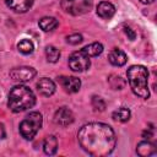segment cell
Masks as SVG:
<instances>
[{
	"label": "cell",
	"mask_w": 157,
	"mask_h": 157,
	"mask_svg": "<svg viewBox=\"0 0 157 157\" xmlns=\"http://www.w3.org/2000/svg\"><path fill=\"white\" fill-rule=\"evenodd\" d=\"M80 146L92 156H108L113 152L117 139L113 129L103 123H90L77 132Z\"/></svg>",
	"instance_id": "1"
},
{
	"label": "cell",
	"mask_w": 157,
	"mask_h": 157,
	"mask_svg": "<svg viewBox=\"0 0 157 157\" xmlns=\"http://www.w3.org/2000/svg\"><path fill=\"white\" fill-rule=\"evenodd\" d=\"M36 103V96L29 90L27 86L23 85H17L11 88L9 93V99H7V107L15 112H23L28 108H32Z\"/></svg>",
	"instance_id": "2"
},
{
	"label": "cell",
	"mask_w": 157,
	"mask_h": 157,
	"mask_svg": "<svg viewBox=\"0 0 157 157\" xmlns=\"http://www.w3.org/2000/svg\"><path fill=\"white\" fill-rule=\"evenodd\" d=\"M129 85L132 90V92L141 97V98H148L150 91H148V71L142 65H132L126 71Z\"/></svg>",
	"instance_id": "3"
},
{
	"label": "cell",
	"mask_w": 157,
	"mask_h": 157,
	"mask_svg": "<svg viewBox=\"0 0 157 157\" xmlns=\"http://www.w3.org/2000/svg\"><path fill=\"white\" fill-rule=\"evenodd\" d=\"M43 123L42 114L38 112H31L20 124V132L26 140H31L36 136Z\"/></svg>",
	"instance_id": "4"
},
{
	"label": "cell",
	"mask_w": 157,
	"mask_h": 157,
	"mask_svg": "<svg viewBox=\"0 0 157 157\" xmlns=\"http://www.w3.org/2000/svg\"><path fill=\"white\" fill-rule=\"evenodd\" d=\"M61 7L65 12L78 16L90 12L92 9V0H61Z\"/></svg>",
	"instance_id": "5"
},
{
	"label": "cell",
	"mask_w": 157,
	"mask_h": 157,
	"mask_svg": "<svg viewBox=\"0 0 157 157\" xmlns=\"http://www.w3.org/2000/svg\"><path fill=\"white\" fill-rule=\"evenodd\" d=\"M90 56L86 55L82 49L78 52H74L69 58V66L72 71L81 72L90 67Z\"/></svg>",
	"instance_id": "6"
},
{
	"label": "cell",
	"mask_w": 157,
	"mask_h": 157,
	"mask_svg": "<svg viewBox=\"0 0 157 157\" xmlns=\"http://www.w3.org/2000/svg\"><path fill=\"white\" fill-rule=\"evenodd\" d=\"M36 76V70L31 66H20V67H13L10 71V77L16 81V82H27L32 80Z\"/></svg>",
	"instance_id": "7"
},
{
	"label": "cell",
	"mask_w": 157,
	"mask_h": 157,
	"mask_svg": "<svg viewBox=\"0 0 157 157\" xmlns=\"http://www.w3.org/2000/svg\"><path fill=\"white\" fill-rule=\"evenodd\" d=\"M54 121L58 125L67 126V125H70L74 121V113L69 108L61 107V108H59L55 112V114H54Z\"/></svg>",
	"instance_id": "8"
},
{
	"label": "cell",
	"mask_w": 157,
	"mask_h": 157,
	"mask_svg": "<svg viewBox=\"0 0 157 157\" xmlns=\"http://www.w3.org/2000/svg\"><path fill=\"white\" fill-rule=\"evenodd\" d=\"M59 82L63 86V88L69 93H75L81 87V81L74 76H61L59 77Z\"/></svg>",
	"instance_id": "9"
},
{
	"label": "cell",
	"mask_w": 157,
	"mask_h": 157,
	"mask_svg": "<svg viewBox=\"0 0 157 157\" xmlns=\"http://www.w3.org/2000/svg\"><path fill=\"white\" fill-rule=\"evenodd\" d=\"M37 90L40 94L49 97L55 92V83L50 78L43 77L37 82Z\"/></svg>",
	"instance_id": "10"
},
{
	"label": "cell",
	"mask_w": 157,
	"mask_h": 157,
	"mask_svg": "<svg viewBox=\"0 0 157 157\" xmlns=\"http://www.w3.org/2000/svg\"><path fill=\"white\" fill-rule=\"evenodd\" d=\"M7 7L15 12H26L33 4V0H5Z\"/></svg>",
	"instance_id": "11"
},
{
	"label": "cell",
	"mask_w": 157,
	"mask_h": 157,
	"mask_svg": "<svg viewBox=\"0 0 157 157\" xmlns=\"http://www.w3.org/2000/svg\"><path fill=\"white\" fill-rule=\"evenodd\" d=\"M115 13V7L108 1H102L97 5V15L104 20H109Z\"/></svg>",
	"instance_id": "12"
},
{
	"label": "cell",
	"mask_w": 157,
	"mask_h": 157,
	"mask_svg": "<svg viewBox=\"0 0 157 157\" xmlns=\"http://www.w3.org/2000/svg\"><path fill=\"white\" fill-rule=\"evenodd\" d=\"M108 60L114 66H123L126 63L128 58H126V54L123 50H120L118 48H114V49L110 50V53L108 55Z\"/></svg>",
	"instance_id": "13"
},
{
	"label": "cell",
	"mask_w": 157,
	"mask_h": 157,
	"mask_svg": "<svg viewBox=\"0 0 157 157\" xmlns=\"http://www.w3.org/2000/svg\"><path fill=\"white\" fill-rule=\"evenodd\" d=\"M136 152H137V155L141 156V157H148V156L156 153V147H155V145H153L152 142H150V141H142V142H140V144L137 145Z\"/></svg>",
	"instance_id": "14"
},
{
	"label": "cell",
	"mask_w": 157,
	"mask_h": 157,
	"mask_svg": "<svg viewBox=\"0 0 157 157\" xmlns=\"http://www.w3.org/2000/svg\"><path fill=\"white\" fill-rule=\"evenodd\" d=\"M43 150L49 156H52V155H54L56 152V150H58V140H56V137L54 135H49V136H47L44 139Z\"/></svg>",
	"instance_id": "15"
},
{
	"label": "cell",
	"mask_w": 157,
	"mask_h": 157,
	"mask_svg": "<svg viewBox=\"0 0 157 157\" xmlns=\"http://www.w3.org/2000/svg\"><path fill=\"white\" fill-rule=\"evenodd\" d=\"M82 52L88 56H97L103 52V45L98 42H94V43H91V44L86 45L85 48H82Z\"/></svg>",
	"instance_id": "16"
},
{
	"label": "cell",
	"mask_w": 157,
	"mask_h": 157,
	"mask_svg": "<svg viewBox=\"0 0 157 157\" xmlns=\"http://www.w3.org/2000/svg\"><path fill=\"white\" fill-rule=\"evenodd\" d=\"M38 25H39V27H40L43 31L48 32V31H53V29L58 26V21H56V18H54V17L47 16V17L40 18L39 22H38Z\"/></svg>",
	"instance_id": "17"
},
{
	"label": "cell",
	"mask_w": 157,
	"mask_h": 157,
	"mask_svg": "<svg viewBox=\"0 0 157 157\" xmlns=\"http://www.w3.org/2000/svg\"><path fill=\"white\" fill-rule=\"evenodd\" d=\"M130 115H131V113H130V110H129L128 108L120 107V108H118L117 110L113 112V115H112V117H113L114 120L124 123V121H128V120L130 119Z\"/></svg>",
	"instance_id": "18"
},
{
	"label": "cell",
	"mask_w": 157,
	"mask_h": 157,
	"mask_svg": "<svg viewBox=\"0 0 157 157\" xmlns=\"http://www.w3.org/2000/svg\"><path fill=\"white\" fill-rule=\"evenodd\" d=\"M45 56L49 63H56L60 58V52L58 48H55L53 45H48L45 48Z\"/></svg>",
	"instance_id": "19"
},
{
	"label": "cell",
	"mask_w": 157,
	"mask_h": 157,
	"mask_svg": "<svg viewBox=\"0 0 157 157\" xmlns=\"http://www.w3.org/2000/svg\"><path fill=\"white\" fill-rule=\"evenodd\" d=\"M17 49L22 53V54H31L34 49L33 47V43L29 40V39H22L18 42L17 44Z\"/></svg>",
	"instance_id": "20"
},
{
	"label": "cell",
	"mask_w": 157,
	"mask_h": 157,
	"mask_svg": "<svg viewBox=\"0 0 157 157\" xmlns=\"http://www.w3.org/2000/svg\"><path fill=\"white\" fill-rule=\"evenodd\" d=\"M108 81H109L110 87L114 90H121L125 86V81L120 76H117V75H110Z\"/></svg>",
	"instance_id": "21"
},
{
	"label": "cell",
	"mask_w": 157,
	"mask_h": 157,
	"mask_svg": "<svg viewBox=\"0 0 157 157\" xmlns=\"http://www.w3.org/2000/svg\"><path fill=\"white\" fill-rule=\"evenodd\" d=\"M92 107L94 108V110H98V112H103L105 109V102L98 97V96H93L92 97Z\"/></svg>",
	"instance_id": "22"
},
{
	"label": "cell",
	"mask_w": 157,
	"mask_h": 157,
	"mask_svg": "<svg viewBox=\"0 0 157 157\" xmlns=\"http://www.w3.org/2000/svg\"><path fill=\"white\" fill-rule=\"evenodd\" d=\"M66 42L69 44H72V45H76V44H80L82 42V36L78 34V33H74V34H70L66 37Z\"/></svg>",
	"instance_id": "23"
},
{
	"label": "cell",
	"mask_w": 157,
	"mask_h": 157,
	"mask_svg": "<svg viewBox=\"0 0 157 157\" xmlns=\"http://www.w3.org/2000/svg\"><path fill=\"white\" fill-rule=\"evenodd\" d=\"M125 33L129 36V39H130V40H134V39H135V37H136L135 32H134L131 28H125Z\"/></svg>",
	"instance_id": "24"
},
{
	"label": "cell",
	"mask_w": 157,
	"mask_h": 157,
	"mask_svg": "<svg viewBox=\"0 0 157 157\" xmlns=\"http://www.w3.org/2000/svg\"><path fill=\"white\" fill-rule=\"evenodd\" d=\"M6 136V132H5V128L2 125V123H0V139H4Z\"/></svg>",
	"instance_id": "25"
},
{
	"label": "cell",
	"mask_w": 157,
	"mask_h": 157,
	"mask_svg": "<svg viewBox=\"0 0 157 157\" xmlns=\"http://www.w3.org/2000/svg\"><path fill=\"white\" fill-rule=\"evenodd\" d=\"M142 136H144L145 139H151V137H152V132H151V131H144Z\"/></svg>",
	"instance_id": "26"
},
{
	"label": "cell",
	"mask_w": 157,
	"mask_h": 157,
	"mask_svg": "<svg viewBox=\"0 0 157 157\" xmlns=\"http://www.w3.org/2000/svg\"><path fill=\"white\" fill-rule=\"evenodd\" d=\"M142 4H152L155 0H140Z\"/></svg>",
	"instance_id": "27"
}]
</instances>
